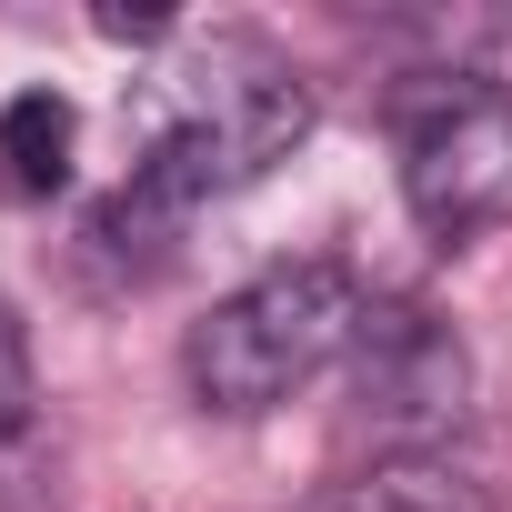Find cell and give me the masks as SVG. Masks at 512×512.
<instances>
[{
	"label": "cell",
	"instance_id": "obj_3",
	"mask_svg": "<svg viewBox=\"0 0 512 512\" xmlns=\"http://www.w3.org/2000/svg\"><path fill=\"white\" fill-rule=\"evenodd\" d=\"M402 201L452 251L512 221V91L502 81L442 71L402 91Z\"/></svg>",
	"mask_w": 512,
	"mask_h": 512
},
{
	"label": "cell",
	"instance_id": "obj_7",
	"mask_svg": "<svg viewBox=\"0 0 512 512\" xmlns=\"http://www.w3.org/2000/svg\"><path fill=\"white\" fill-rule=\"evenodd\" d=\"M31 422V342H21V322L0 312V442H11Z\"/></svg>",
	"mask_w": 512,
	"mask_h": 512
},
{
	"label": "cell",
	"instance_id": "obj_2",
	"mask_svg": "<svg viewBox=\"0 0 512 512\" xmlns=\"http://www.w3.org/2000/svg\"><path fill=\"white\" fill-rule=\"evenodd\" d=\"M362 282L342 272V262H272L262 282H241L231 302H211L201 322H191V352H181V372H191V392L211 402V412H282L302 382H322L342 352H352V332H362Z\"/></svg>",
	"mask_w": 512,
	"mask_h": 512
},
{
	"label": "cell",
	"instance_id": "obj_4",
	"mask_svg": "<svg viewBox=\"0 0 512 512\" xmlns=\"http://www.w3.org/2000/svg\"><path fill=\"white\" fill-rule=\"evenodd\" d=\"M352 392H362L372 432H392L402 452H422L432 432H452L472 412V362H462V342L422 302H372L362 332H352Z\"/></svg>",
	"mask_w": 512,
	"mask_h": 512
},
{
	"label": "cell",
	"instance_id": "obj_1",
	"mask_svg": "<svg viewBox=\"0 0 512 512\" xmlns=\"http://www.w3.org/2000/svg\"><path fill=\"white\" fill-rule=\"evenodd\" d=\"M302 131H312L302 71H282L272 51H251V41H221L201 61V81H181V111L161 121V141L141 151V171L121 181V201L101 211V241H121V231L171 241L201 201L262 181Z\"/></svg>",
	"mask_w": 512,
	"mask_h": 512
},
{
	"label": "cell",
	"instance_id": "obj_6",
	"mask_svg": "<svg viewBox=\"0 0 512 512\" xmlns=\"http://www.w3.org/2000/svg\"><path fill=\"white\" fill-rule=\"evenodd\" d=\"M71 141H81L71 101H61V91H21L11 111H0V191L51 201V191L71 181Z\"/></svg>",
	"mask_w": 512,
	"mask_h": 512
},
{
	"label": "cell",
	"instance_id": "obj_5",
	"mask_svg": "<svg viewBox=\"0 0 512 512\" xmlns=\"http://www.w3.org/2000/svg\"><path fill=\"white\" fill-rule=\"evenodd\" d=\"M312 512H502L462 462H442V452H382L372 472H352V482H332Z\"/></svg>",
	"mask_w": 512,
	"mask_h": 512
}]
</instances>
